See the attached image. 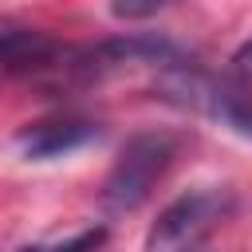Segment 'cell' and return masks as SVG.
<instances>
[{"instance_id": "cell-7", "label": "cell", "mask_w": 252, "mask_h": 252, "mask_svg": "<svg viewBox=\"0 0 252 252\" xmlns=\"http://www.w3.org/2000/svg\"><path fill=\"white\" fill-rule=\"evenodd\" d=\"M193 252H201V248H193Z\"/></svg>"}, {"instance_id": "cell-1", "label": "cell", "mask_w": 252, "mask_h": 252, "mask_svg": "<svg viewBox=\"0 0 252 252\" xmlns=\"http://www.w3.org/2000/svg\"><path fill=\"white\" fill-rule=\"evenodd\" d=\"M173 154H177V142L169 134H134L102 181V205L110 213L142 209L150 201L154 185L161 181V173L169 169Z\"/></svg>"}, {"instance_id": "cell-6", "label": "cell", "mask_w": 252, "mask_h": 252, "mask_svg": "<svg viewBox=\"0 0 252 252\" xmlns=\"http://www.w3.org/2000/svg\"><path fill=\"white\" fill-rule=\"evenodd\" d=\"M232 63H236V75H240V79H252V39L236 51V59H232Z\"/></svg>"}, {"instance_id": "cell-4", "label": "cell", "mask_w": 252, "mask_h": 252, "mask_svg": "<svg viewBox=\"0 0 252 252\" xmlns=\"http://www.w3.org/2000/svg\"><path fill=\"white\" fill-rule=\"evenodd\" d=\"M102 240H106V228H87V232H75L63 244H28L20 252H94Z\"/></svg>"}, {"instance_id": "cell-5", "label": "cell", "mask_w": 252, "mask_h": 252, "mask_svg": "<svg viewBox=\"0 0 252 252\" xmlns=\"http://www.w3.org/2000/svg\"><path fill=\"white\" fill-rule=\"evenodd\" d=\"M169 0H118L114 4V16H150V12H161Z\"/></svg>"}, {"instance_id": "cell-3", "label": "cell", "mask_w": 252, "mask_h": 252, "mask_svg": "<svg viewBox=\"0 0 252 252\" xmlns=\"http://www.w3.org/2000/svg\"><path fill=\"white\" fill-rule=\"evenodd\" d=\"M98 138V126L87 118H51V122H35L20 134V150L32 161H47V158H63L87 142Z\"/></svg>"}, {"instance_id": "cell-2", "label": "cell", "mask_w": 252, "mask_h": 252, "mask_svg": "<svg viewBox=\"0 0 252 252\" xmlns=\"http://www.w3.org/2000/svg\"><path fill=\"white\" fill-rule=\"evenodd\" d=\"M228 189H189L169 201L146 232V252H193L228 217Z\"/></svg>"}]
</instances>
